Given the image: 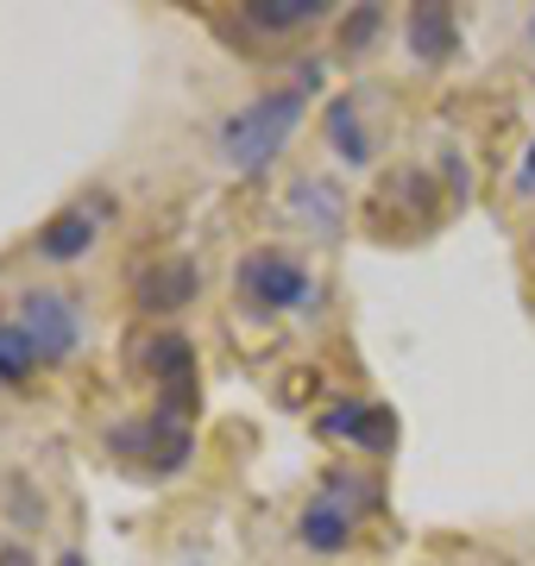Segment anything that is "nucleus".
I'll use <instances>...</instances> for the list:
<instances>
[{
  "instance_id": "dca6fc26",
  "label": "nucleus",
  "mask_w": 535,
  "mask_h": 566,
  "mask_svg": "<svg viewBox=\"0 0 535 566\" xmlns=\"http://www.w3.org/2000/svg\"><path fill=\"white\" fill-rule=\"evenodd\" d=\"M523 182L535 189V139H529V151H523Z\"/></svg>"
},
{
  "instance_id": "0eeeda50",
  "label": "nucleus",
  "mask_w": 535,
  "mask_h": 566,
  "mask_svg": "<svg viewBox=\"0 0 535 566\" xmlns=\"http://www.w3.org/2000/svg\"><path fill=\"white\" fill-rule=\"evenodd\" d=\"M196 290H202V271H196V259H151L145 271H133V296H139V308H151V315L183 308Z\"/></svg>"
},
{
  "instance_id": "20e7f679",
  "label": "nucleus",
  "mask_w": 535,
  "mask_h": 566,
  "mask_svg": "<svg viewBox=\"0 0 535 566\" xmlns=\"http://www.w3.org/2000/svg\"><path fill=\"white\" fill-rule=\"evenodd\" d=\"M139 371L151 378V390H158V416H177V422H189L196 416V346L183 340V334H151V340H139Z\"/></svg>"
},
{
  "instance_id": "6e6552de",
  "label": "nucleus",
  "mask_w": 535,
  "mask_h": 566,
  "mask_svg": "<svg viewBox=\"0 0 535 566\" xmlns=\"http://www.w3.org/2000/svg\"><path fill=\"white\" fill-rule=\"evenodd\" d=\"M95 233H102V214H88V202H83V208H63L57 221H44V227H39V259L76 264V259H88Z\"/></svg>"
},
{
  "instance_id": "4468645a",
  "label": "nucleus",
  "mask_w": 535,
  "mask_h": 566,
  "mask_svg": "<svg viewBox=\"0 0 535 566\" xmlns=\"http://www.w3.org/2000/svg\"><path fill=\"white\" fill-rule=\"evenodd\" d=\"M328 139L340 145L347 164H371V139H366V126H359V102H347V95L328 107Z\"/></svg>"
},
{
  "instance_id": "f03ea898",
  "label": "nucleus",
  "mask_w": 535,
  "mask_h": 566,
  "mask_svg": "<svg viewBox=\"0 0 535 566\" xmlns=\"http://www.w3.org/2000/svg\"><path fill=\"white\" fill-rule=\"evenodd\" d=\"M233 283L252 303V315H290V308L315 303V271L296 252H277V245H259L233 264Z\"/></svg>"
},
{
  "instance_id": "f257e3e1",
  "label": "nucleus",
  "mask_w": 535,
  "mask_h": 566,
  "mask_svg": "<svg viewBox=\"0 0 535 566\" xmlns=\"http://www.w3.org/2000/svg\"><path fill=\"white\" fill-rule=\"evenodd\" d=\"M296 126H303V88H271V95H259L252 107L227 114L221 133H214V151H221L227 170L259 177V170H265V164L290 145Z\"/></svg>"
},
{
  "instance_id": "f8f14e48",
  "label": "nucleus",
  "mask_w": 535,
  "mask_h": 566,
  "mask_svg": "<svg viewBox=\"0 0 535 566\" xmlns=\"http://www.w3.org/2000/svg\"><path fill=\"white\" fill-rule=\"evenodd\" d=\"M290 208H296V214H303V221L315 227V233H334V227H340V189H334L328 177H296L290 182Z\"/></svg>"
},
{
  "instance_id": "423d86ee",
  "label": "nucleus",
  "mask_w": 535,
  "mask_h": 566,
  "mask_svg": "<svg viewBox=\"0 0 535 566\" xmlns=\"http://www.w3.org/2000/svg\"><path fill=\"white\" fill-rule=\"evenodd\" d=\"M322 434L347 447H366V453H391L397 447V416L385 403H366V397H340L322 416Z\"/></svg>"
},
{
  "instance_id": "9b49d317",
  "label": "nucleus",
  "mask_w": 535,
  "mask_h": 566,
  "mask_svg": "<svg viewBox=\"0 0 535 566\" xmlns=\"http://www.w3.org/2000/svg\"><path fill=\"white\" fill-rule=\"evenodd\" d=\"M296 535H303L310 554H340V547L353 542V516L334 504V497H315V504H303V516H296Z\"/></svg>"
},
{
  "instance_id": "9d476101",
  "label": "nucleus",
  "mask_w": 535,
  "mask_h": 566,
  "mask_svg": "<svg viewBox=\"0 0 535 566\" xmlns=\"http://www.w3.org/2000/svg\"><path fill=\"white\" fill-rule=\"evenodd\" d=\"M322 13H328V0H246V7H240V20H246L252 32H271V39L303 32V25H315Z\"/></svg>"
},
{
  "instance_id": "39448f33",
  "label": "nucleus",
  "mask_w": 535,
  "mask_h": 566,
  "mask_svg": "<svg viewBox=\"0 0 535 566\" xmlns=\"http://www.w3.org/2000/svg\"><path fill=\"white\" fill-rule=\"evenodd\" d=\"M20 327L39 346V365H63L83 346V315L63 290H25L20 296Z\"/></svg>"
},
{
  "instance_id": "2eb2a0df",
  "label": "nucleus",
  "mask_w": 535,
  "mask_h": 566,
  "mask_svg": "<svg viewBox=\"0 0 535 566\" xmlns=\"http://www.w3.org/2000/svg\"><path fill=\"white\" fill-rule=\"evenodd\" d=\"M378 20H385L378 7H359V13H353V20L340 25V51H359V44H366L371 32H378Z\"/></svg>"
},
{
  "instance_id": "f3484780",
  "label": "nucleus",
  "mask_w": 535,
  "mask_h": 566,
  "mask_svg": "<svg viewBox=\"0 0 535 566\" xmlns=\"http://www.w3.org/2000/svg\"><path fill=\"white\" fill-rule=\"evenodd\" d=\"M529 39H535V20H529Z\"/></svg>"
},
{
  "instance_id": "7ed1b4c3",
  "label": "nucleus",
  "mask_w": 535,
  "mask_h": 566,
  "mask_svg": "<svg viewBox=\"0 0 535 566\" xmlns=\"http://www.w3.org/2000/svg\"><path fill=\"white\" fill-rule=\"evenodd\" d=\"M107 447H114L126 460V472H139V479H177V472L196 460V434H189V422H177V416L120 422L107 434Z\"/></svg>"
},
{
  "instance_id": "1a4fd4ad",
  "label": "nucleus",
  "mask_w": 535,
  "mask_h": 566,
  "mask_svg": "<svg viewBox=\"0 0 535 566\" xmlns=\"http://www.w3.org/2000/svg\"><path fill=\"white\" fill-rule=\"evenodd\" d=\"M403 39H410V51L422 63H448L460 51V20H453V7L422 0V7H410V20H403Z\"/></svg>"
},
{
  "instance_id": "ddd939ff",
  "label": "nucleus",
  "mask_w": 535,
  "mask_h": 566,
  "mask_svg": "<svg viewBox=\"0 0 535 566\" xmlns=\"http://www.w3.org/2000/svg\"><path fill=\"white\" fill-rule=\"evenodd\" d=\"M39 371V346L20 322H0V385H25Z\"/></svg>"
}]
</instances>
